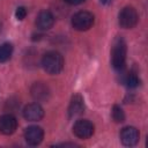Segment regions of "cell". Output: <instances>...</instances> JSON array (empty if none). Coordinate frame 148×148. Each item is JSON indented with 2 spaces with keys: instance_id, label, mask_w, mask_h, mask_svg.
Returning a JSON list of instances; mask_svg holds the SVG:
<instances>
[{
  "instance_id": "cell-10",
  "label": "cell",
  "mask_w": 148,
  "mask_h": 148,
  "mask_svg": "<svg viewBox=\"0 0 148 148\" xmlns=\"http://www.w3.org/2000/svg\"><path fill=\"white\" fill-rule=\"evenodd\" d=\"M31 96L37 102H45L50 98V89L49 87L43 82H36L31 86L30 89Z\"/></svg>"
},
{
  "instance_id": "cell-9",
  "label": "cell",
  "mask_w": 148,
  "mask_h": 148,
  "mask_svg": "<svg viewBox=\"0 0 148 148\" xmlns=\"http://www.w3.org/2000/svg\"><path fill=\"white\" fill-rule=\"evenodd\" d=\"M23 117L29 121H38L44 117V110L38 103H30L23 109Z\"/></svg>"
},
{
  "instance_id": "cell-6",
  "label": "cell",
  "mask_w": 148,
  "mask_h": 148,
  "mask_svg": "<svg viewBox=\"0 0 148 148\" xmlns=\"http://www.w3.org/2000/svg\"><path fill=\"white\" fill-rule=\"evenodd\" d=\"M44 138V131L39 126H29L24 131V139L30 146H38Z\"/></svg>"
},
{
  "instance_id": "cell-5",
  "label": "cell",
  "mask_w": 148,
  "mask_h": 148,
  "mask_svg": "<svg viewBox=\"0 0 148 148\" xmlns=\"http://www.w3.org/2000/svg\"><path fill=\"white\" fill-rule=\"evenodd\" d=\"M94 125L87 119L77 120L73 126V133L80 139H88L94 134Z\"/></svg>"
},
{
  "instance_id": "cell-1",
  "label": "cell",
  "mask_w": 148,
  "mask_h": 148,
  "mask_svg": "<svg viewBox=\"0 0 148 148\" xmlns=\"http://www.w3.org/2000/svg\"><path fill=\"white\" fill-rule=\"evenodd\" d=\"M126 53L127 46L125 40L121 37H117L113 40L111 47V64L116 71H121L126 64Z\"/></svg>"
},
{
  "instance_id": "cell-2",
  "label": "cell",
  "mask_w": 148,
  "mask_h": 148,
  "mask_svg": "<svg viewBox=\"0 0 148 148\" xmlns=\"http://www.w3.org/2000/svg\"><path fill=\"white\" fill-rule=\"evenodd\" d=\"M42 66L49 74H59L64 68V58L57 51H49L42 58Z\"/></svg>"
},
{
  "instance_id": "cell-12",
  "label": "cell",
  "mask_w": 148,
  "mask_h": 148,
  "mask_svg": "<svg viewBox=\"0 0 148 148\" xmlns=\"http://www.w3.org/2000/svg\"><path fill=\"white\" fill-rule=\"evenodd\" d=\"M84 110V103H83V98L80 95H74L71 99L69 106H68V114L69 117H74L77 116L80 113H82Z\"/></svg>"
},
{
  "instance_id": "cell-17",
  "label": "cell",
  "mask_w": 148,
  "mask_h": 148,
  "mask_svg": "<svg viewBox=\"0 0 148 148\" xmlns=\"http://www.w3.org/2000/svg\"><path fill=\"white\" fill-rule=\"evenodd\" d=\"M67 3H69V5H79V3H81V2H83L84 0H65Z\"/></svg>"
},
{
  "instance_id": "cell-13",
  "label": "cell",
  "mask_w": 148,
  "mask_h": 148,
  "mask_svg": "<svg viewBox=\"0 0 148 148\" xmlns=\"http://www.w3.org/2000/svg\"><path fill=\"white\" fill-rule=\"evenodd\" d=\"M13 54V45L10 43H3L0 45V62H6Z\"/></svg>"
},
{
  "instance_id": "cell-14",
  "label": "cell",
  "mask_w": 148,
  "mask_h": 148,
  "mask_svg": "<svg viewBox=\"0 0 148 148\" xmlns=\"http://www.w3.org/2000/svg\"><path fill=\"white\" fill-rule=\"evenodd\" d=\"M124 83L128 87V88H136L140 84V79L136 75V73L134 72H130L125 75L124 77Z\"/></svg>"
},
{
  "instance_id": "cell-16",
  "label": "cell",
  "mask_w": 148,
  "mask_h": 148,
  "mask_svg": "<svg viewBox=\"0 0 148 148\" xmlns=\"http://www.w3.org/2000/svg\"><path fill=\"white\" fill-rule=\"evenodd\" d=\"M15 16H16V18L17 20H23L25 16H27V9L24 8V7H17V9H16V12H15Z\"/></svg>"
},
{
  "instance_id": "cell-7",
  "label": "cell",
  "mask_w": 148,
  "mask_h": 148,
  "mask_svg": "<svg viewBox=\"0 0 148 148\" xmlns=\"http://www.w3.org/2000/svg\"><path fill=\"white\" fill-rule=\"evenodd\" d=\"M17 128V119L10 114L6 113L0 117V133L5 135H10L13 134Z\"/></svg>"
},
{
  "instance_id": "cell-8",
  "label": "cell",
  "mask_w": 148,
  "mask_h": 148,
  "mask_svg": "<svg viewBox=\"0 0 148 148\" xmlns=\"http://www.w3.org/2000/svg\"><path fill=\"white\" fill-rule=\"evenodd\" d=\"M120 140L124 146L127 147L135 146L139 141V131L133 126L124 127L120 132Z\"/></svg>"
},
{
  "instance_id": "cell-15",
  "label": "cell",
  "mask_w": 148,
  "mask_h": 148,
  "mask_svg": "<svg viewBox=\"0 0 148 148\" xmlns=\"http://www.w3.org/2000/svg\"><path fill=\"white\" fill-rule=\"evenodd\" d=\"M112 118L116 123H123L125 120V113L120 106L114 105L112 108Z\"/></svg>"
},
{
  "instance_id": "cell-3",
  "label": "cell",
  "mask_w": 148,
  "mask_h": 148,
  "mask_svg": "<svg viewBox=\"0 0 148 148\" xmlns=\"http://www.w3.org/2000/svg\"><path fill=\"white\" fill-rule=\"evenodd\" d=\"M94 15L89 12L81 10L73 15L72 17V27L77 31H86L90 29L94 24Z\"/></svg>"
},
{
  "instance_id": "cell-11",
  "label": "cell",
  "mask_w": 148,
  "mask_h": 148,
  "mask_svg": "<svg viewBox=\"0 0 148 148\" xmlns=\"http://www.w3.org/2000/svg\"><path fill=\"white\" fill-rule=\"evenodd\" d=\"M54 23V16L50 10H42L37 18H36V25L39 30H49L52 28Z\"/></svg>"
},
{
  "instance_id": "cell-4",
  "label": "cell",
  "mask_w": 148,
  "mask_h": 148,
  "mask_svg": "<svg viewBox=\"0 0 148 148\" xmlns=\"http://www.w3.org/2000/svg\"><path fill=\"white\" fill-rule=\"evenodd\" d=\"M139 21V15L133 7H125L120 10L118 16L119 25L124 29H131L136 25Z\"/></svg>"
},
{
  "instance_id": "cell-18",
  "label": "cell",
  "mask_w": 148,
  "mask_h": 148,
  "mask_svg": "<svg viewBox=\"0 0 148 148\" xmlns=\"http://www.w3.org/2000/svg\"><path fill=\"white\" fill-rule=\"evenodd\" d=\"M101 2H102V3H105V5H106V3L111 2V0H101Z\"/></svg>"
}]
</instances>
